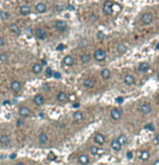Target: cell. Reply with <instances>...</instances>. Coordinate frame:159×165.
<instances>
[{"instance_id": "1", "label": "cell", "mask_w": 159, "mask_h": 165, "mask_svg": "<svg viewBox=\"0 0 159 165\" xmlns=\"http://www.w3.org/2000/svg\"><path fill=\"white\" fill-rule=\"evenodd\" d=\"M93 57L94 59L97 61V62H104L106 59V52L105 50L103 49H97V50L94 51V54H93Z\"/></svg>"}, {"instance_id": "2", "label": "cell", "mask_w": 159, "mask_h": 165, "mask_svg": "<svg viewBox=\"0 0 159 165\" xmlns=\"http://www.w3.org/2000/svg\"><path fill=\"white\" fill-rule=\"evenodd\" d=\"M114 12V3L109 0H106L103 6V13L105 15H112Z\"/></svg>"}, {"instance_id": "3", "label": "cell", "mask_w": 159, "mask_h": 165, "mask_svg": "<svg viewBox=\"0 0 159 165\" xmlns=\"http://www.w3.org/2000/svg\"><path fill=\"white\" fill-rule=\"evenodd\" d=\"M153 19H154V16L150 12H145L141 15V22L143 23L144 25H150V24H152Z\"/></svg>"}, {"instance_id": "4", "label": "cell", "mask_w": 159, "mask_h": 165, "mask_svg": "<svg viewBox=\"0 0 159 165\" xmlns=\"http://www.w3.org/2000/svg\"><path fill=\"white\" fill-rule=\"evenodd\" d=\"M35 36H36V38L37 39H39V40H44V39H47V31L44 30V28H36V30L34 31Z\"/></svg>"}, {"instance_id": "5", "label": "cell", "mask_w": 159, "mask_h": 165, "mask_svg": "<svg viewBox=\"0 0 159 165\" xmlns=\"http://www.w3.org/2000/svg\"><path fill=\"white\" fill-rule=\"evenodd\" d=\"M55 28L61 32H64V31L67 30V23L65 21H62V19H57L55 21V24H54Z\"/></svg>"}, {"instance_id": "6", "label": "cell", "mask_w": 159, "mask_h": 165, "mask_svg": "<svg viewBox=\"0 0 159 165\" xmlns=\"http://www.w3.org/2000/svg\"><path fill=\"white\" fill-rule=\"evenodd\" d=\"M139 110H140V112L142 115H150V112L153 111V108H152V106H150L148 103H144L140 106Z\"/></svg>"}, {"instance_id": "7", "label": "cell", "mask_w": 159, "mask_h": 165, "mask_svg": "<svg viewBox=\"0 0 159 165\" xmlns=\"http://www.w3.org/2000/svg\"><path fill=\"white\" fill-rule=\"evenodd\" d=\"M122 112L119 108H114V109L110 110V118L114 120V121H118L121 119Z\"/></svg>"}, {"instance_id": "8", "label": "cell", "mask_w": 159, "mask_h": 165, "mask_svg": "<svg viewBox=\"0 0 159 165\" xmlns=\"http://www.w3.org/2000/svg\"><path fill=\"white\" fill-rule=\"evenodd\" d=\"M10 87H11V90H12L13 92H15V93H20V92L22 91V83H21L20 81L14 80V81L11 82Z\"/></svg>"}, {"instance_id": "9", "label": "cell", "mask_w": 159, "mask_h": 165, "mask_svg": "<svg viewBox=\"0 0 159 165\" xmlns=\"http://www.w3.org/2000/svg\"><path fill=\"white\" fill-rule=\"evenodd\" d=\"M19 115H21L22 118H28V117H30L31 115V111H30L29 108L23 106L19 109Z\"/></svg>"}, {"instance_id": "10", "label": "cell", "mask_w": 159, "mask_h": 165, "mask_svg": "<svg viewBox=\"0 0 159 165\" xmlns=\"http://www.w3.org/2000/svg\"><path fill=\"white\" fill-rule=\"evenodd\" d=\"M94 141H95V143H97V145L103 146L104 143H106V137L104 136L103 134L97 133V134H95V136H94Z\"/></svg>"}, {"instance_id": "11", "label": "cell", "mask_w": 159, "mask_h": 165, "mask_svg": "<svg viewBox=\"0 0 159 165\" xmlns=\"http://www.w3.org/2000/svg\"><path fill=\"white\" fill-rule=\"evenodd\" d=\"M75 64V58L73 57L72 55H66L64 58H63V65L67 66V67H70Z\"/></svg>"}, {"instance_id": "12", "label": "cell", "mask_w": 159, "mask_h": 165, "mask_svg": "<svg viewBox=\"0 0 159 165\" xmlns=\"http://www.w3.org/2000/svg\"><path fill=\"white\" fill-rule=\"evenodd\" d=\"M139 158H140V160H142V161H148L150 158V153L147 151V150H141L140 152H139Z\"/></svg>"}, {"instance_id": "13", "label": "cell", "mask_w": 159, "mask_h": 165, "mask_svg": "<svg viewBox=\"0 0 159 165\" xmlns=\"http://www.w3.org/2000/svg\"><path fill=\"white\" fill-rule=\"evenodd\" d=\"M31 12V9H30V6H28V4H23L21 8H20V13L22 14V15L24 16H27L29 15Z\"/></svg>"}, {"instance_id": "14", "label": "cell", "mask_w": 159, "mask_h": 165, "mask_svg": "<svg viewBox=\"0 0 159 165\" xmlns=\"http://www.w3.org/2000/svg\"><path fill=\"white\" fill-rule=\"evenodd\" d=\"M123 82H125L126 85H133L135 83V78H134V76L132 75H126L125 78H123Z\"/></svg>"}, {"instance_id": "15", "label": "cell", "mask_w": 159, "mask_h": 165, "mask_svg": "<svg viewBox=\"0 0 159 165\" xmlns=\"http://www.w3.org/2000/svg\"><path fill=\"white\" fill-rule=\"evenodd\" d=\"M9 30L11 31V32H13V34L17 35V36H20V35H21V32H22L21 28H20L19 26L16 25L15 23H12V24H10V25H9Z\"/></svg>"}, {"instance_id": "16", "label": "cell", "mask_w": 159, "mask_h": 165, "mask_svg": "<svg viewBox=\"0 0 159 165\" xmlns=\"http://www.w3.org/2000/svg\"><path fill=\"white\" fill-rule=\"evenodd\" d=\"M34 104L36 106H42L44 104V97L42 96L41 94H37V95L34 97Z\"/></svg>"}, {"instance_id": "17", "label": "cell", "mask_w": 159, "mask_h": 165, "mask_svg": "<svg viewBox=\"0 0 159 165\" xmlns=\"http://www.w3.org/2000/svg\"><path fill=\"white\" fill-rule=\"evenodd\" d=\"M110 147H112V149L114 150V151H116V152L120 151L121 148H122V146L119 143V141L117 140V138H115V139L112 140V143H110Z\"/></svg>"}, {"instance_id": "18", "label": "cell", "mask_w": 159, "mask_h": 165, "mask_svg": "<svg viewBox=\"0 0 159 165\" xmlns=\"http://www.w3.org/2000/svg\"><path fill=\"white\" fill-rule=\"evenodd\" d=\"M89 152H90L92 156H100V154L103 153V150L100 149L97 146H91L90 148H89Z\"/></svg>"}, {"instance_id": "19", "label": "cell", "mask_w": 159, "mask_h": 165, "mask_svg": "<svg viewBox=\"0 0 159 165\" xmlns=\"http://www.w3.org/2000/svg\"><path fill=\"white\" fill-rule=\"evenodd\" d=\"M78 163L80 165H88L90 163V159L87 154H80L78 156Z\"/></svg>"}, {"instance_id": "20", "label": "cell", "mask_w": 159, "mask_h": 165, "mask_svg": "<svg viewBox=\"0 0 159 165\" xmlns=\"http://www.w3.org/2000/svg\"><path fill=\"white\" fill-rule=\"evenodd\" d=\"M10 143H11V138H10L9 135H1L0 136V145H2V146H8V145H10Z\"/></svg>"}, {"instance_id": "21", "label": "cell", "mask_w": 159, "mask_h": 165, "mask_svg": "<svg viewBox=\"0 0 159 165\" xmlns=\"http://www.w3.org/2000/svg\"><path fill=\"white\" fill-rule=\"evenodd\" d=\"M82 84H83V86L86 87V89H92V87L94 86V84H95V81H94L93 79L87 78L83 80Z\"/></svg>"}, {"instance_id": "22", "label": "cell", "mask_w": 159, "mask_h": 165, "mask_svg": "<svg viewBox=\"0 0 159 165\" xmlns=\"http://www.w3.org/2000/svg\"><path fill=\"white\" fill-rule=\"evenodd\" d=\"M56 99L60 103H65L66 100L68 99V96H67V94L65 92H59L57 95H56Z\"/></svg>"}, {"instance_id": "23", "label": "cell", "mask_w": 159, "mask_h": 165, "mask_svg": "<svg viewBox=\"0 0 159 165\" xmlns=\"http://www.w3.org/2000/svg\"><path fill=\"white\" fill-rule=\"evenodd\" d=\"M35 8H36V11H37L38 13H44L47 11V6H46V3H44V2H38Z\"/></svg>"}, {"instance_id": "24", "label": "cell", "mask_w": 159, "mask_h": 165, "mask_svg": "<svg viewBox=\"0 0 159 165\" xmlns=\"http://www.w3.org/2000/svg\"><path fill=\"white\" fill-rule=\"evenodd\" d=\"M101 77L104 79V80H108L110 77H112V72H110V70L107 68H104L101 70Z\"/></svg>"}, {"instance_id": "25", "label": "cell", "mask_w": 159, "mask_h": 165, "mask_svg": "<svg viewBox=\"0 0 159 165\" xmlns=\"http://www.w3.org/2000/svg\"><path fill=\"white\" fill-rule=\"evenodd\" d=\"M31 70H33V72H34V73H36V75H39V73H41V71H42V65H41V64H39V63H36V64H34V65H33V68H31Z\"/></svg>"}, {"instance_id": "26", "label": "cell", "mask_w": 159, "mask_h": 165, "mask_svg": "<svg viewBox=\"0 0 159 165\" xmlns=\"http://www.w3.org/2000/svg\"><path fill=\"white\" fill-rule=\"evenodd\" d=\"M128 51V47L126 45L125 43H119L118 45H117V52H118L119 54H125L126 52Z\"/></svg>"}, {"instance_id": "27", "label": "cell", "mask_w": 159, "mask_h": 165, "mask_svg": "<svg viewBox=\"0 0 159 165\" xmlns=\"http://www.w3.org/2000/svg\"><path fill=\"white\" fill-rule=\"evenodd\" d=\"M73 119H74V121L75 122H79V121H82L83 120V113L81 111H76L74 115H73Z\"/></svg>"}, {"instance_id": "28", "label": "cell", "mask_w": 159, "mask_h": 165, "mask_svg": "<svg viewBox=\"0 0 159 165\" xmlns=\"http://www.w3.org/2000/svg\"><path fill=\"white\" fill-rule=\"evenodd\" d=\"M137 69L141 72H146L150 69V64H147V63H141L140 65H139V67H137Z\"/></svg>"}, {"instance_id": "29", "label": "cell", "mask_w": 159, "mask_h": 165, "mask_svg": "<svg viewBox=\"0 0 159 165\" xmlns=\"http://www.w3.org/2000/svg\"><path fill=\"white\" fill-rule=\"evenodd\" d=\"M90 61H91V56L89 55V54H87V53L81 54L80 62L82 63V64H88V63H90Z\"/></svg>"}, {"instance_id": "30", "label": "cell", "mask_w": 159, "mask_h": 165, "mask_svg": "<svg viewBox=\"0 0 159 165\" xmlns=\"http://www.w3.org/2000/svg\"><path fill=\"white\" fill-rule=\"evenodd\" d=\"M38 139H39V143H42V145H44V143H48V140H49V137H48V135L46 134V133H41L40 135H39V137H38Z\"/></svg>"}, {"instance_id": "31", "label": "cell", "mask_w": 159, "mask_h": 165, "mask_svg": "<svg viewBox=\"0 0 159 165\" xmlns=\"http://www.w3.org/2000/svg\"><path fill=\"white\" fill-rule=\"evenodd\" d=\"M117 140H118L119 143H120L121 146H125V145H127V143H128V137H127L126 135H119Z\"/></svg>"}, {"instance_id": "32", "label": "cell", "mask_w": 159, "mask_h": 165, "mask_svg": "<svg viewBox=\"0 0 159 165\" xmlns=\"http://www.w3.org/2000/svg\"><path fill=\"white\" fill-rule=\"evenodd\" d=\"M0 17L3 21H8L10 19V13L7 11H0Z\"/></svg>"}, {"instance_id": "33", "label": "cell", "mask_w": 159, "mask_h": 165, "mask_svg": "<svg viewBox=\"0 0 159 165\" xmlns=\"http://www.w3.org/2000/svg\"><path fill=\"white\" fill-rule=\"evenodd\" d=\"M9 54L7 53H1L0 54V62L1 63H7L8 61H9Z\"/></svg>"}, {"instance_id": "34", "label": "cell", "mask_w": 159, "mask_h": 165, "mask_svg": "<svg viewBox=\"0 0 159 165\" xmlns=\"http://www.w3.org/2000/svg\"><path fill=\"white\" fill-rule=\"evenodd\" d=\"M97 39L103 40L104 38H105V34H104L103 31H99V32H97Z\"/></svg>"}, {"instance_id": "35", "label": "cell", "mask_w": 159, "mask_h": 165, "mask_svg": "<svg viewBox=\"0 0 159 165\" xmlns=\"http://www.w3.org/2000/svg\"><path fill=\"white\" fill-rule=\"evenodd\" d=\"M55 159H56V156L53 152L48 153V160H51V161H53V160H55Z\"/></svg>"}, {"instance_id": "36", "label": "cell", "mask_w": 159, "mask_h": 165, "mask_svg": "<svg viewBox=\"0 0 159 165\" xmlns=\"http://www.w3.org/2000/svg\"><path fill=\"white\" fill-rule=\"evenodd\" d=\"M53 73L52 69L50 68V67H47V69H46V75H47V77H51Z\"/></svg>"}, {"instance_id": "37", "label": "cell", "mask_w": 159, "mask_h": 165, "mask_svg": "<svg viewBox=\"0 0 159 165\" xmlns=\"http://www.w3.org/2000/svg\"><path fill=\"white\" fill-rule=\"evenodd\" d=\"M16 125H17L19 128H21V126H23V125H24V121H23L22 119H19V120L16 121Z\"/></svg>"}, {"instance_id": "38", "label": "cell", "mask_w": 159, "mask_h": 165, "mask_svg": "<svg viewBox=\"0 0 159 165\" xmlns=\"http://www.w3.org/2000/svg\"><path fill=\"white\" fill-rule=\"evenodd\" d=\"M145 128H146L147 130H150V131H155V128H154L153 124H147Z\"/></svg>"}, {"instance_id": "39", "label": "cell", "mask_w": 159, "mask_h": 165, "mask_svg": "<svg viewBox=\"0 0 159 165\" xmlns=\"http://www.w3.org/2000/svg\"><path fill=\"white\" fill-rule=\"evenodd\" d=\"M52 76L54 77V78H56V79H60V78H61V75H60L59 72H56V71H53Z\"/></svg>"}, {"instance_id": "40", "label": "cell", "mask_w": 159, "mask_h": 165, "mask_svg": "<svg viewBox=\"0 0 159 165\" xmlns=\"http://www.w3.org/2000/svg\"><path fill=\"white\" fill-rule=\"evenodd\" d=\"M26 34H27L28 36H31V35H33V29H31V27H28L27 29H26Z\"/></svg>"}, {"instance_id": "41", "label": "cell", "mask_w": 159, "mask_h": 165, "mask_svg": "<svg viewBox=\"0 0 159 165\" xmlns=\"http://www.w3.org/2000/svg\"><path fill=\"white\" fill-rule=\"evenodd\" d=\"M64 48H65V45H64V44H59V45H57V48H56V50L61 51L62 49H64Z\"/></svg>"}, {"instance_id": "42", "label": "cell", "mask_w": 159, "mask_h": 165, "mask_svg": "<svg viewBox=\"0 0 159 165\" xmlns=\"http://www.w3.org/2000/svg\"><path fill=\"white\" fill-rule=\"evenodd\" d=\"M4 45V40H3V38L0 37V48L3 47Z\"/></svg>"}, {"instance_id": "43", "label": "cell", "mask_w": 159, "mask_h": 165, "mask_svg": "<svg viewBox=\"0 0 159 165\" xmlns=\"http://www.w3.org/2000/svg\"><path fill=\"white\" fill-rule=\"evenodd\" d=\"M152 165H159V159L156 160V161H154L153 164H152Z\"/></svg>"}, {"instance_id": "44", "label": "cell", "mask_w": 159, "mask_h": 165, "mask_svg": "<svg viewBox=\"0 0 159 165\" xmlns=\"http://www.w3.org/2000/svg\"><path fill=\"white\" fill-rule=\"evenodd\" d=\"M3 105H11V102H10V100H4Z\"/></svg>"}, {"instance_id": "45", "label": "cell", "mask_w": 159, "mask_h": 165, "mask_svg": "<svg viewBox=\"0 0 159 165\" xmlns=\"http://www.w3.org/2000/svg\"><path fill=\"white\" fill-rule=\"evenodd\" d=\"M41 65H47V61H46V59H42V61H41Z\"/></svg>"}, {"instance_id": "46", "label": "cell", "mask_w": 159, "mask_h": 165, "mask_svg": "<svg viewBox=\"0 0 159 165\" xmlns=\"http://www.w3.org/2000/svg\"><path fill=\"white\" fill-rule=\"evenodd\" d=\"M156 140H157V143H159V133H158V134L156 135Z\"/></svg>"}, {"instance_id": "47", "label": "cell", "mask_w": 159, "mask_h": 165, "mask_svg": "<svg viewBox=\"0 0 159 165\" xmlns=\"http://www.w3.org/2000/svg\"><path fill=\"white\" fill-rule=\"evenodd\" d=\"M73 106L75 107V108H77V107H79V104H78V103H76V104H74V105H73Z\"/></svg>"}, {"instance_id": "48", "label": "cell", "mask_w": 159, "mask_h": 165, "mask_svg": "<svg viewBox=\"0 0 159 165\" xmlns=\"http://www.w3.org/2000/svg\"><path fill=\"white\" fill-rule=\"evenodd\" d=\"M10 158H11V159H14V158H15V153H13V154L10 156Z\"/></svg>"}, {"instance_id": "49", "label": "cell", "mask_w": 159, "mask_h": 165, "mask_svg": "<svg viewBox=\"0 0 159 165\" xmlns=\"http://www.w3.org/2000/svg\"><path fill=\"white\" fill-rule=\"evenodd\" d=\"M15 165H25V164H24V163H22V162H20V163H16Z\"/></svg>"}, {"instance_id": "50", "label": "cell", "mask_w": 159, "mask_h": 165, "mask_svg": "<svg viewBox=\"0 0 159 165\" xmlns=\"http://www.w3.org/2000/svg\"><path fill=\"white\" fill-rule=\"evenodd\" d=\"M156 50H159V43H157V45H156Z\"/></svg>"}, {"instance_id": "51", "label": "cell", "mask_w": 159, "mask_h": 165, "mask_svg": "<svg viewBox=\"0 0 159 165\" xmlns=\"http://www.w3.org/2000/svg\"><path fill=\"white\" fill-rule=\"evenodd\" d=\"M157 100H158V103H159V95L157 96Z\"/></svg>"}, {"instance_id": "52", "label": "cell", "mask_w": 159, "mask_h": 165, "mask_svg": "<svg viewBox=\"0 0 159 165\" xmlns=\"http://www.w3.org/2000/svg\"><path fill=\"white\" fill-rule=\"evenodd\" d=\"M158 79H159V72H158Z\"/></svg>"}]
</instances>
